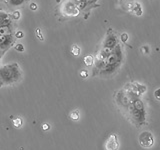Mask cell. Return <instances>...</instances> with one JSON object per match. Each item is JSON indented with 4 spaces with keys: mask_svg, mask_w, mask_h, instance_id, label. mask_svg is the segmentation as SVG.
<instances>
[{
    "mask_svg": "<svg viewBox=\"0 0 160 150\" xmlns=\"http://www.w3.org/2000/svg\"><path fill=\"white\" fill-rule=\"evenodd\" d=\"M131 97V103L129 106V112L131 114V118L137 125V127H141V125L145 123V117H146V112H145L144 104L142 100L140 99L136 94L130 93Z\"/></svg>",
    "mask_w": 160,
    "mask_h": 150,
    "instance_id": "1",
    "label": "cell"
},
{
    "mask_svg": "<svg viewBox=\"0 0 160 150\" xmlns=\"http://www.w3.org/2000/svg\"><path fill=\"white\" fill-rule=\"evenodd\" d=\"M138 141H139V144L141 145L142 147L150 148V147H152L153 144H154L153 135L151 134V132H149V131H144L139 135Z\"/></svg>",
    "mask_w": 160,
    "mask_h": 150,
    "instance_id": "2",
    "label": "cell"
},
{
    "mask_svg": "<svg viewBox=\"0 0 160 150\" xmlns=\"http://www.w3.org/2000/svg\"><path fill=\"white\" fill-rule=\"evenodd\" d=\"M119 147L118 139L116 134H111L108 137L106 144H105V149L106 150H117Z\"/></svg>",
    "mask_w": 160,
    "mask_h": 150,
    "instance_id": "3",
    "label": "cell"
},
{
    "mask_svg": "<svg viewBox=\"0 0 160 150\" xmlns=\"http://www.w3.org/2000/svg\"><path fill=\"white\" fill-rule=\"evenodd\" d=\"M84 62L87 66H91V65L93 64V56H91V55H87V56H85Z\"/></svg>",
    "mask_w": 160,
    "mask_h": 150,
    "instance_id": "4",
    "label": "cell"
},
{
    "mask_svg": "<svg viewBox=\"0 0 160 150\" xmlns=\"http://www.w3.org/2000/svg\"><path fill=\"white\" fill-rule=\"evenodd\" d=\"M70 118H71L72 120H78L80 118V115H79V111L78 110H74V111H72L71 113H70Z\"/></svg>",
    "mask_w": 160,
    "mask_h": 150,
    "instance_id": "5",
    "label": "cell"
},
{
    "mask_svg": "<svg viewBox=\"0 0 160 150\" xmlns=\"http://www.w3.org/2000/svg\"><path fill=\"white\" fill-rule=\"evenodd\" d=\"M13 125H14V127H16V128L21 127V126H22V119L20 118V117L15 118V119L13 120Z\"/></svg>",
    "mask_w": 160,
    "mask_h": 150,
    "instance_id": "6",
    "label": "cell"
},
{
    "mask_svg": "<svg viewBox=\"0 0 160 150\" xmlns=\"http://www.w3.org/2000/svg\"><path fill=\"white\" fill-rule=\"evenodd\" d=\"M71 53L75 56H77V55L80 54V48L77 46V45H73L72 46V49H71Z\"/></svg>",
    "mask_w": 160,
    "mask_h": 150,
    "instance_id": "7",
    "label": "cell"
},
{
    "mask_svg": "<svg viewBox=\"0 0 160 150\" xmlns=\"http://www.w3.org/2000/svg\"><path fill=\"white\" fill-rule=\"evenodd\" d=\"M154 97L156 98L157 100H160V88L156 89L154 91Z\"/></svg>",
    "mask_w": 160,
    "mask_h": 150,
    "instance_id": "8",
    "label": "cell"
},
{
    "mask_svg": "<svg viewBox=\"0 0 160 150\" xmlns=\"http://www.w3.org/2000/svg\"><path fill=\"white\" fill-rule=\"evenodd\" d=\"M50 129V124L48 123H43L42 124V130H44V131H47V130Z\"/></svg>",
    "mask_w": 160,
    "mask_h": 150,
    "instance_id": "9",
    "label": "cell"
},
{
    "mask_svg": "<svg viewBox=\"0 0 160 150\" xmlns=\"http://www.w3.org/2000/svg\"><path fill=\"white\" fill-rule=\"evenodd\" d=\"M80 76H81L82 78H87L88 77V72L85 71V70H82V71L80 72Z\"/></svg>",
    "mask_w": 160,
    "mask_h": 150,
    "instance_id": "10",
    "label": "cell"
},
{
    "mask_svg": "<svg viewBox=\"0 0 160 150\" xmlns=\"http://www.w3.org/2000/svg\"><path fill=\"white\" fill-rule=\"evenodd\" d=\"M15 49L18 50V51H24V47L22 44H17L16 46H15Z\"/></svg>",
    "mask_w": 160,
    "mask_h": 150,
    "instance_id": "11",
    "label": "cell"
},
{
    "mask_svg": "<svg viewBox=\"0 0 160 150\" xmlns=\"http://www.w3.org/2000/svg\"><path fill=\"white\" fill-rule=\"evenodd\" d=\"M36 35H37V37H38L40 40H43V36H42L41 32H40V29H39V28L36 29Z\"/></svg>",
    "mask_w": 160,
    "mask_h": 150,
    "instance_id": "12",
    "label": "cell"
},
{
    "mask_svg": "<svg viewBox=\"0 0 160 150\" xmlns=\"http://www.w3.org/2000/svg\"><path fill=\"white\" fill-rule=\"evenodd\" d=\"M13 17H14L15 19H18V18L20 17V12H19V11H14V12H13Z\"/></svg>",
    "mask_w": 160,
    "mask_h": 150,
    "instance_id": "13",
    "label": "cell"
},
{
    "mask_svg": "<svg viewBox=\"0 0 160 150\" xmlns=\"http://www.w3.org/2000/svg\"><path fill=\"white\" fill-rule=\"evenodd\" d=\"M5 41H6V37H4V36H0V45H2L3 43H5Z\"/></svg>",
    "mask_w": 160,
    "mask_h": 150,
    "instance_id": "14",
    "label": "cell"
},
{
    "mask_svg": "<svg viewBox=\"0 0 160 150\" xmlns=\"http://www.w3.org/2000/svg\"><path fill=\"white\" fill-rule=\"evenodd\" d=\"M127 38H128L127 34H122V35H121V39H122V41H126Z\"/></svg>",
    "mask_w": 160,
    "mask_h": 150,
    "instance_id": "15",
    "label": "cell"
},
{
    "mask_svg": "<svg viewBox=\"0 0 160 150\" xmlns=\"http://www.w3.org/2000/svg\"><path fill=\"white\" fill-rule=\"evenodd\" d=\"M30 8H31L32 10H35V9L37 8V5L35 4V3H31V4H30Z\"/></svg>",
    "mask_w": 160,
    "mask_h": 150,
    "instance_id": "16",
    "label": "cell"
},
{
    "mask_svg": "<svg viewBox=\"0 0 160 150\" xmlns=\"http://www.w3.org/2000/svg\"><path fill=\"white\" fill-rule=\"evenodd\" d=\"M22 36H23V33H22L21 31H19V32L16 33V37H17V38H21Z\"/></svg>",
    "mask_w": 160,
    "mask_h": 150,
    "instance_id": "17",
    "label": "cell"
},
{
    "mask_svg": "<svg viewBox=\"0 0 160 150\" xmlns=\"http://www.w3.org/2000/svg\"><path fill=\"white\" fill-rule=\"evenodd\" d=\"M142 52L144 53V54H146V53H148V49H147V47L146 46H144V47H142Z\"/></svg>",
    "mask_w": 160,
    "mask_h": 150,
    "instance_id": "18",
    "label": "cell"
}]
</instances>
